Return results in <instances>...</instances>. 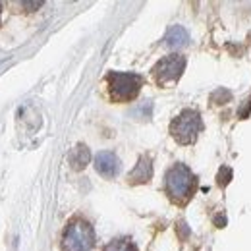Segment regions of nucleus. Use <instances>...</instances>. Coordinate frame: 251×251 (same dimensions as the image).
<instances>
[{"mask_svg": "<svg viewBox=\"0 0 251 251\" xmlns=\"http://www.w3.org/2000/svg\"><path fill=\"white\" fill-rule=\"evenodd\" d=\"M164 186H166V193L170 195V199L176 205H186L195 191L197 182H195V176L188 166L178 162L166 172Z\"/></svg>", "mask_w": 251, "mask_h": 251, "instance_id": "1", "label": "nucleus"}, {"mask_svg": "<svg viewBox=\"0 0 251 251\" xmlns=\"http://www.w3.org/2000/svg\"><path fill=\"white\" fill-rule=\"evenodd\" d=\"M95 246L93 226L83 219H74L62 234V251H91Z\"/></svg>", "mask_w": 251, "mask_h": 251, "instance_id": "2", "label": "nucleus"}, {"mask_svg": "<svg viewBox=\"0 0 251 251\" xmlns=\"http://www.w3.org/2000/svg\"><path fill=\"white\" fill-rule=\"evenodd\" d=\"M203 129V120L197 110L186 108L182 110L170 124V133L180 145H191L195 143L199 131Z\"/></svg>", "mask_w": 251, "mask_h": 251, "instance_id": "3", "label": "nucleus"}, {"mask_svg": "<svg viewBox=\"0 0 251 251\" xmlns=\"http://www.w3.org/2000/svg\"><path fill=\"white\" fill-rule=\"evenodd\" d=\"M106 83L110 89V97L114 100L127 102L131 99H135L141 85H143V77L139 74H124V72H110L106 75Z\"/></svg>", "mask_w": 251, "mask_h": 251, "instance_id": "4", "label": "nucleus"}, {"mask_svg": "<svg viewBox=\"0 0 251 251\" xmlns=\"http://www.w3.org/2000/svg\"><path fill=\"white\" fill-rule=\"evenodd\" d=\"M186 70V58L182 54H168L162 60H158L153 68V77L158 85L174 83L182 77Z\"/></svg>", "mask_w": 251, "mask_h": 251, "instance_id": "5", "label": "nucleus"}, {"mask_svg": "<svg viewBox=\"0 0 251 251\" xmlns=\"http://www.w3.org/2000/svg\"><path fill=\"white\" fill-rule=\"evenodd\" d=\"M95 168H97V172H99L100 176H104V178H114V176L118 174V170H120V160H118V157H116L114 153L102 151V153H99V155L95 157Z\"/></svg>", "mask_w": 251, "mask_h": 251, "instance_id": "6", "label": "nucleus"}, {"mask_svg": "<svg viewBox=\"0 0 251 251\" xmlns=\"http://www.w3.org/2000/svg\"><path fill=\"white\" fill-rule=\"evenodd\" d=\"M153 178V164L149 157H141L137 160L135 168L127 174V182L131 186H139V184H147Z\"/></svg>", "mask_w": 251, "mask_h": 251, "instance_id": "7", "label": "nucleus"}, {"mask_svg": "<svg viewBox=\"0 0 251 251\" xmlns=\"http://www.w3.org/2000/svg\"><path fill=\"white\" fill-rule=\"evenodd\" d=\"M188 41H189V35L182 25L170 27L166 31V35H164V45L170 47V49H182V47L188 45Z\"/></svg>", "mask_w": 251, "mask_h": 251, "instance_id": "8", "label": "nucleus"}, {"mask_svg": "<svg viewBox=\"0 0 251 251\" xmlns=\"http://www.w3.org/2000/svg\"><path fill=\"white\" fill-rule=\"evenodd\" d=\"M89 158H91V153H89V149L85 147V145H77L75 149H72V153H70V164H72V168L74 170H83L85 166H87V162H89Z\"/></svg>", "mask_w": 251, "mask_h": 251, "instance_id": "9", "label": "nucleus"}, {"mask_svg": "<svg viewBox=\"0 0 251 251\" xmlns=\"http://www.w3.org/2000/svg\"><path fill=\"white\" fill-rule=\"evenodd\" d=\"M102 251H137V246L131 240L124 238V240H114V242L106 244Z\"/></svg>", "mask_w": 251, "mask_h": 251, "instance_id": "10", "label": "nucleus"}, {"mask_svg": "<svg viewBox=\"0 0 251 251\" xmlns=\"http://www.w3.org/2000/svg\"><path fill=\"white\" fill-rule=\"evenodd\" d=\"M232 180V168L230 166H220L219 174H217V184L220 188H226Z\"/></svg>", "mask_w": 251, "mask_h": 251, "instance_id": "11", "label": "nucleus"}, {"mask_svg": "<svg viewBox=\"0 0 251 251\" xmlns=\"http://www.w3.org/2000/svg\"><path fill=\"white\" fill-rule=\"evenodd\" d=\"M230 99H232V93L226 91V89H219V91H215V93L211 95V100H213L215 104H224V102L230 100Z\"/></svg>", "mask_w": 251, "mask_h": 251, "instance_id": "12", "label": "nucleus"}, {"mask_svg": "<svg viewBox=\"0 0 251 251\" xmlns=\"http://www.w3.org/2000/svg\"><path fill=\"white\" fill-rule=\"evenodd\" d=\"M250 112H251V99L248 100V102H246V104H244V108L240 106V110H238V116H240L242 120H246V118L250 116Z\"/></svg>", "mask_w": 251, "mask_h": 251, "instance_id": "13", "label": "nucleus"}, {"mask_svg": "<svg viewBox=\"0 0 251 251\" xmlns=\"http://www.w3.org/2000/svg\"><path fill=\"white\" fill-rule=\"evenodd\" d=\"M178 234L182 236V240L188 238L189 230H188V224H186V222H178Z\"/></svg>", "mask_w": 251, "mask_h": 251, "instance_id": "14", "label": "nucleus"}, {"mask_svg": "<svg viewBox=\"0 0 251 251\" xmlns=\"http://www.w3.org/2000/svg\"><path fill=\"white\" fill-rule=\"evenodd\" d=\"M22 6H24V8H33V10H35V8H41V6H43V0H39V2H22Z\"/></svg>", "mask_w": 251, "mask_h": 251, "instance_id": "15", "label": "nucleus"}, {"mask_svg": "<svg viewBox=\"0 0 251 251\" xmlns=\"http://www.w3.org/2000/svg\"><path fill=\"white\" fill-rule=\"evenodd\" d=\"M215 224H217L219 228L226 226V217H224V215H217V217H215Z\"/></svg>", "mask_w": 251, "mask_h": 251, "instance_id": "16", "label": "nucleus"}, {"mask_svg": "<svg viewBox=\"0 0 251 251\" xmlns=\"http://www.w3.org/2000/svg\"><path fill=\"white\" fill-rule=\"evenodd\" d=\"M0 12H2V4H0Z\"/></svg>", "mask_w": 251, "mask_h": 251, "instance_id": "17", "label": "nucleus"}]
</instances>
